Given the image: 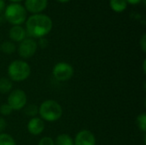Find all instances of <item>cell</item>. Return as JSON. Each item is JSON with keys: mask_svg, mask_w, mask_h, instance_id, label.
<instances>
[{"mask_svg": "<svg viewBox=\"0 0 146 145\" xmlns=\"http://www.w3.org/2000/svg\"><path fill=\"white\" fill-rule=\"evenodd\" d=\"M26 32L32 38H40L50 32L53 27L51 18L43 13L30 15L26 20Z\"/></svg>", "mask_w": 146, "mask_h": 145, "instance_id": "cell-1", "label": "cell"}, {"mask_svg": "<svg viewBox=\"0 0 146 145\" xmlns=\"http://www.w3.org/2000/svg\"><path fill=\"white\" fill-rule=\"evenodd\" d=\"M38 114L43 121L54 122L58 121L62 115V108L55 100H45L38 107Z\"/></svg>", "mask_w": 146, "mask_h": 145, "instance_id": "cell-2", "label": "cell"}, {"mask_svg": "<svg viewBox=\"0 0 146 145\" xmlns=\"http://www.w3.org/2000/svg\"><path fill=\"white\" fill-rule=\"evenodd\" d=\"M27 10L25 7L18 3H11L5 7L3 18L13 26H21L27 20Z\"/></svg>", "mask_w": 146, "mask_h": 145, "instance_id": "cell-3", "label": "cell"}, {"mask_svg": "<svg viewBox=\"0 0 146 145\" xmlns=\"http://www.w3.org/2000/svg\"><path fill=\"white\" fill-rule=\"evenodd\" d=\"M31 73L30 65L23 60H15L8 67V75L11 81L26 80Z\"/></svg>", "mask_w": 146, "mask_h": 145, "instance_id": "cell-4", "label": "cell"}, {"mask_svg": "<svg viewBox=\"0 0 146 145\" xmlns=\"http://www.w3.org/2000/svg\"><path fill=\"white\" fill-rule=\"evenodd\" d=\"M27 102V94L21 89L12 90L7 98V103L12 109V110H21L26 105Z\"/></svg>", "mask_w": 146, "mask_h": 145, "instance_id": "cell-5", "label": "cell"}, {"mask_svg": "<svg viewBox=\"0 0 146 145\" xmlns=\"http://www.w3.org/2000/svg\"><path fill=\"white\" fill-rule=\"evenodd\" d=\"M52 74L58 81H67L73 77L74 68L68 62H61L54 66Z\"/></svg>", "mask_w": 146, "mask_h": 145, "instance_id": "cell-6", "label": "cell"}, {"mask_svg": "<svg viewBox=\"0 0 146 145\" xmlns=\"http://www.w3.org/2000/svg\"><path fill=\"white\" fill-rule=\"evenodd\" d=\"M38 49L37 42L32 38H26L18 46V53L21 58L27 59L34 56Z\"/></svg>", "mask_w": 146, "mask_h": 145, "instance_id": "cell-7", "label": "cell"}, {"mask_svg": "<svg viewBox=\"0 0 146 145\" xmlns=\"http://www.w3.org/2000/svg\"><path fill=\"white\" fill-rule=\"evenodd\" d=\"M74 145H96V138L91 131L81 130L76 134Z\"/></svg>", "mask_w": 146, "mask_h": 145, "instance_id": "cell-8", "label": "cell"}, {"mask_svg": "<svg viewBox=\"0 0 146 145\" xmlns=\"http://www.w3.org/2000/svg\"><path fill=\"white\" fill-rule=\"evenodd\" d=\"M48 0H25L24 7L27 12L33 15L42 13L47 7Z\"/></svg>", "mask_w": 146, "mask_h": 145, "instance_id": "cell-9", "label": "cell"}, {"mask_svg": "<svg viewBox=\"0 0 146 145\" xmlns=\"http://www.w3.org/2000/svg\"><path fill=\"white\" fill-rule=\"evenodd\" d=\"M44 130V122L41 118L33 117L31 118L27 123V131L33 136L41 134Z\"/></svg>", "mask_w": 146, "mask_h": 145, "instance_id": "cell-10", "label": "cell"}, {"mask_svg": "<svg viewBox=\"0 0 146 145\" xmlns=\"http://www.w3.org/2000/svg\"><path fill=\"white\" fill-rule=\"evenodd\" d=\"M9 37L12 42H21L27 37L26 30L21 26H12L9 31Z\"/></svg>", "mask_w": 146, "mask_h": 145, "instance_id": "cell-11", "label": "cell"}, {"mask_svg": "<svg viewBox=\"0 0 146 145\" xmlns=\"http://www.w3.org/2000/svg\"><path fill=\"white\" fill-rule=\"evenodd\" d=\"M110 7L116 13H121L127 8L126 0H110Z\"/></svg>", "mask_w": 146, "mask_h": 145, "instance_id": "cell-12", "label": "cell"}, {"mask_svg": "<svg viewBox=\"0 0 146 145\" xmlns=\"http://www.w3.org/2000/svg\"><path fill=\"white\" fill-rule=\"evenodd\" d=\"M13 83L9 78H1L0 79V93L7 94L12 91Z\"/></svg>", "mask_w": 146, "mask_h": 145, "instance_id": "cell-13", "label": "cell"}, {"mask_svg": "<svg viewBox=\"0 0 146 145\" xmlns=\"http://www.w3.org/2000/svg\"><path fill=\"white\" fill-rule=\"evenodd\" d=\"M55 145H74V139L68 134H60L56 137Z\"/></svg>", "mask_w": 146, "mask_h": 145, "instance_id": "cell-14", "label": "cell"}, {"mask_svg": "<svg viewBox=\"0 0 146 145\" xmlns=\"http://www.w3.org/2000/svg\"><path fill=\"white\" fill-rule=\"evenodd\" d=\"M0 50L3 53H5L7 55H10V54H13L16 50V46L14 42L6 40V41L3 42V44L0 45Z\"/></svg>", "mask_w": 146, "mask_h": 145, "instance_id": "cell-15", "label": "cell"}, {"mask_svg": "<svg viewBox=\"0 0 146 145\" xmlns=\"http://www.w3.org/2000/svg\"><path fill=\"white\" fill-rule=\"evenodd\" d=\"M23 112L27 117L33 118L36 117V115L38 114V107L36 104L30 103L23 108Z\"/></svg>", "mask_w": 146, "mask_h": 145, "instance_id": "cell-16", "label": "cell"}, {"mask_svg": "<svg viewBox=\"0 0 146 145\" xmlns=\"http://www.w3.org/2000/svg\"><path fill=\"white\" fill-rule=\"evenodd\" d=\"M0 145H16L14 138L8 133H0Z\"/></svg>", "mask_w": 146, "mask_h": 145, "instance_id": "cell-17", "label": "cell"}, {"mask_svg": "<svg viewBox=\"0 0 146 145\" xmlns=\"http://www.w3.org/2000/svg\"><path fill=\"white\" fill-rule=\"evenodd\" d=\"M136 123L137 126H139V128L143 132H146V114L143 113L141 115H139L137 119H136Z\"/></svg>", "mask_w": 146, "mask_h": 145, "instance_id": "cell-18", "label": "cell"}, {"mask_svg": "<svg viewBox=\"0 0 146 145\" xmlns=\"http://www.w3.org/2000/svg\"><path fill=\"white\" fill-rule=\"evenodd\" d=\"M13 112L12 109L9 107V105L8 103H4V104H2L0 106V114L4 115V116H7V115H11V113Z\"/></svg>", "mask_w": 146, "mask_h": 145, "instance_id": "cell-19", "label": "cell"}, {"mask_svg": "<svg viewBox=\"0 0 146 145\" xmlns=\"http://www.w3.org/2000/svg\"><path fill=\"white\" fill-rule=\"evenodd\" d=\"M38 145H55V142L50 137H44L39 140Z\"/></svg>", "mask_w": 146, "mask_h": 145, "instance_id": "cell-20", "label": "cell"}, {"mask_svg": "<svg viewBox=\"0 0 146 145\" xmlns=\"http://www.w3.org/2000/svg\"><path fill=\"white\" fill-rule=\"evenodd\" d=\"M38 46H39L41 49H45L48 47L49 45V41L47 38H45V37H43V38H38V41L37 43Z\"/></svg>", "mask_w": 146, "mask_h": 145, "instance_id": "cell-21", "label": "cell"}, {"mask_svg": "<svg viewBox=\"0 0 146 145\" xmlns=\"http://www.w3.org/2000/svg\"><path fill=\"white\" fill-rule=\"evenodd\" d=\"M139 45L144 52H146V34L144 33L139 40Z\"/></svg>", "mask_w": 146, "mask_h": 145, "instance_id": "cell-22", "label": "cell"}, {"mask_svg": "<svg viewBox=\"0 0 146 145\" xmlns=\"http://www.w3.org/2000/svg\"><path fill=\"white\" fill-rule=\"evenodd\" d=\"M6 126H7L6 121L3 117H0V133L3 132V131L6 128Z\"/></svg>", "mask_w": 146, "mask_h": 145, "instance_id": "cell-23", "label": "cell"}, {"mask_svg": "<svg viewBox=\"0 0 146 145\" xmlns=\"http://www.w3.org/2000/svg\"><path fill=\"white\" fill-rule=\"evenodd\" d=\"M5 7H6L5 1L4 0H0V15L3 13V11H4Z\"/></svg>", "mask_w": 146, "mask_h": 145, "instance_id": "cell-24", "label": "cell"}, {"mask_svg": "<svg viewBox=\"0 0 146 145\" xmlns=\"http://www.w3.org/2000/svg\"><path fill=\"white\" fill-rule=\"evenodd\" d=\"M127 3L128 4H132V5H136L141 3V0H126Z\"/></svg>", "mask_w": 146, "mask_h": 145, "instance_id": "cell-25", "label": "cell"}, {"mask_svg": "<svg viewBox=\"0 0 146 145\" xmlns=\"http://www.w3.org/2000/svg\"><path fill=\"white\" fill-rule=\"evenodd\" d=\"M145 64H146V60L145 59V60H144V62H143V71H144V73H146Z\"/></svg>", "mask_w": 146, "mask_h": 145, "instance_id": "cell-26", "label": "cell"}, {"mask_svg": "<svg viewBox=\"0 0 146 145\" xmlns=\"http://www.w3.org/2000/svg\"><path fill=\"white\" fill-rule=\"evenodd\" d=\"M9 1H10L11 3H20V2H21L23 0H9Z\"/></svg>", "mask_w": 146, "mask_h": 145, "instance_id": "cell-27", "label": "cell"}, {"mask_svg": "<svg viewBox=\"0 0 146 145\" xmlns=\"http://www.w3.org/2000/svg\"><path fill=\"white\" fill-rule=\"evenodd\" d=\"M56 1H58L59 3H68V2H69L70 0H56Z\"/></svg>", "mask_w": 146, "mask_h": 145, "instance_id": "cell-28", "label": "cell"}, {"mask_svg": "<svg viewBox=\"0 0 146 145\" xmlns=\"http://www.w3.org/2000/svg\"><path fill=\"white\" fill-rule=\"evenodd\" d=\"M141 3H143V5H144V6H145L146 0H141Z\"/></svg>", "mask_w": 146, "mask_h": 145, "instance_id": "cell-29", "label": "cell"}]
</instances>
